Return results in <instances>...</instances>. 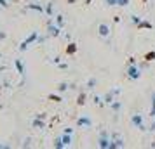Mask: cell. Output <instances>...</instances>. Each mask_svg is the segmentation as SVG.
Wrapping results in <instances>:
<instances>
[{
	"mask_svg": "<svg viewBox=\"0 0 155 149\" xmlns=\"http://www.w3.org/2000/svg\"><path fill=\"white\" fill-rule=\"evenodd\" d=\"M98 33H99V36H103V38L108 36V35H110V26L105 24V23H101V24L98 26Z\"/></svg>",
	"mask_w": 155,
	"mask_h": 149,
	"instance_id": "30bf717a",
	"label": "cell"
},
{
	"mask_svg": "<svg viewBox=\"0 0 155 149\" xmlns=\"http://www.w3.org/2000/svg\"><path fill=\"white\" fill-rule=\"evenodd\" d=\"M68 4H75V0H68Z\"/></svg>",
	"mask_w": 155,
	"mask_h": 149,
	"instance_id": "836d02e7",
	"label": "cell"
},
{
	"mask_svg": "<svg viewBox=\"0 0 155 149\" xmlns=\"http://www.w3.org/2000/svg\"><path fill=\"white\" fill-rule=\"evenodd\" d=\"M0 57H2V54H0Z\"/></svg>",
	"mask_w": 155,
	"mask_h": 149,
	"instance_id": "e575fe53",
	"label": "cell"
},
{
	"mask_svg": "<svg viewBox=\"0 0 155 149\" xmlns=\"http://www.w3.org/2000/svg\"><path fill=\"white\" fill-rule=\"evenodd\" d=\"M37 40H38V33H37V31H31V33H30V35L21 42V45H19V50H21V52H25V50L28 49V47H30L33 42H37Z\"/></svg>",
	"mask_w": 155,
	"mask_h": 149,
	"instance_id": "7a4b0ae2",
	"label": "cell"
},
{
	"mask_svg": "<svg viewBox=\"0 0 155 149\" xmlns=\"http://www.w3.org/2000/svg\"><path fill=\"white\" fill-rule=\"evenodd\" d=\"M117 5H120V7H126V5H129V0H119V2H117Z\"/></svg>",
	"mask_w": 155,
	"mask_h": 149,
	"instance_id": "cb8c5ba5",
	"label": "cell"
},
{
	"mask_svg": "<svg viewBox=\"0 0 155 149\" xmlns=\"http://www.w3.org/2000/svg\"><path fill=\"white\" fill-rule=\"evenodd\" d=\"M77 52V45L75 43H70L68 47H66V54H75Z\"/></svg>",
	"mask_w": 155,
	"mask_h": 149,
	"instance_id": "e0dca14e",
	"label": "cell"
},
{
	"mask_svg": "<svg viewBox=\"0 0 155 149\" xmlns=\"http://www.w3.org/2000/svg\"><path fill=\"white\" fill-rule=\"evenodd\" d=\"M64 90H68V83H66V82H61V83L58 85V92H64Z\"/></svg>",
	"mask_w": 155,
	"mask_h": 149,
	"instance_id": "ffe728a7",
	"label": "cell"
},
{
	"mask_svg": "<svg viewBox=\"0 0 155 149\" xmlns=\"http://www.w3.org/2000/svg\"><path fill=\"white\" fill-rule=\"evenodd\" d=\"M77 104H78V106H84V104H85V94H84V92H82L80 95H78V99H77Z\"/></svg>",
	"mask_w": 155,
	"mask_h": 149,
	"instance_id": "44dd1931",
	"label": "cell"
},
{
	"mask_svg": "<svg viewBox=\"0 0 155 149\" xmlns=\"http://www.w3.org/2000/svg\"><path fill=\"white\" fill-rule=\"evenodd\" d=\"M127 76L131 80H138L141 76V70L136 64H129V68H127Z\"/></svg>",
	"mask_w": 155,
	"mask_h": 149,
	"instance_id": "277c9868",
	"label": "cell"
},
{
	"mask_svg": "<svg viewBox=\"0 0 155 149\" xmlns=\"http://www.w3.org/2000/svg\"><path fill=\"white\" fill-rule=\"evenodd\" d=\"M77 125L82 128H91L92 127V120L89 118V116H80L77 120Z\"/></svg>",
	"mask_w": 155,
	"mask_h": 149,
	"instance_id": "9c48e42d",
	"label": "cell"
},
{
	"mask_svg": "<svg viewBox=\"0 0 155 149\" xmlns=\"http://www.w3.org/2000/svg\"><path fill=\"white\" fill-rule=\"evenodd\" d=\"M54 147H56V149H63V147H64V144H63V139H61V137L54 141Z\"/></svg>",
	"mask_w": 155,
	"mask_h": 149,
	"instance_id": "d6986e66",
	"label": "cell"
},
{
	"mask_svg": "<svg viewBox=\"0 0 155 149\" xmlns=\"http://www.w3.org/2000/svg\"><path fill=\"white\" fill-rule=\"evenodd\" d=\"M120 106H122V102H120V101H113L112 104H110V109H113V111H119Z\"/></svg>",
	"mask_w": 155,
	"mask_h": 149,
	"instance_id": "2e32d148",
	"label": "cell"
},
{
	"mask_svg": "<svg viewBox=\"0 0 155 149\" xmlns=\"http://www.w3.org/2000/svg\"><path fill=\"white\" fill-rule=\"evenodd\" d=\"M45 114L44 113H38V114H35V120L31 121V127L33 128H37V130H42V128H45Z\"/></svg>",
	"mask_w": 155,
	"mask_h": 149,
	"instance_id": "3957f363",
	"label": "cell"
},
{
	"mask_svg": "<svg viewBox=\"0 0 155 149\" xmlns=\"http://www.w3.org/2000/svg\"><path fill=\"white\" fill-rule=\"evenodd\" d=\"M131 17H133V23H134V24H138V23L141 21V17H140V16H131Z\"/></svg>",
	"mask_w": 155,
	"mask_h": 149,
	"instance_id": "83f0119b",
	"label": "cell"
},
{
	"mask_svg": "<svg viewBox=\"0 0 155 149\" xmlns=\"http://www.w3.org/2000/svg\"><path fill=\"white\" fill-rule=\"evenodd\" d=\"M150 116L155 118V92H153V95H152V109H150Z\"/></svg>",
	"mask_w": 155,
	"mask_h": 149,
	"instance_id": "ac0fdd59",
	"label": "cell"
},
{
	"mask_svg": "<svg viewBox=\"0 0 155 149\" xmlns=\"http://www.w3.org/2000/svg\"><path fill=\"white\" fill-rule=\"evenodd\" d=\"M26 9L28 11H35V12H40V14H45V7L38 2H31V4H26Z\"/></svg>",
	"mask_w": 155,
	"mask_h": 149,
	"instance_id": "ba28073f",
	"label": "cell"
},
{
	"mask_svg": "<svg viewBox=\"0 0 155 149\" xmlns=\"http://www.w3.org/2000/svg\"><path fill=\"white\" fill-rule=\"evenodd\" d=\"M68 68V64H64V63H59V70H66Z\"/></svg>",
	"mask_w": 155,
	"mask_h": 149,
	"instance_id": "4dcf8cb0",
	"label": "cell"
},
{
	"mask_svg": "<svg viewBox=\"0 0 155 149\" xmlns=\"http://www.w3.org/2000/svg\"><path fill=\"white\" fill-rule=\"evenodd\" d=\"M117 2H119V0H106V4H108L110 7H112V5H117Z\"/></svg>",
	"mask_w": 155,
	"mask_h": 149,
	"instance_id": "f1b7e54d",
	"label": "cell"
},
{
	"mask_svg": "<svg viewBox=\"0 0 155 149\" xmlns=\"http://www.w3.org/2000/svg\"><path fill=\"white\" fill-rule=\"evenodd\" d=\"M110 137H112V147H110V149H120V147H124V146H126V142L120 139L119 134H112Z\"/></svg>",
	"mask_w": 155,
	"mask_h": 149,
	"instance_id": "8992f818",
	"label": "cell"
},
{
	"mask_svg": "<svg viewBox=\"0 0 155 149\" xmlns=\"http://www.w3.org/2000/svg\"><path fill=\"white\" fill-rule=\"evenodd\" d=\"M49 99H51V101H54V102H61V101H63L61 97H59V95H54V94H51Z\"/></svg>",
	"mask_w": 155,
	"mask_h": 149,
	"instance_id": "603a6c76",
	"label": "cell"
},
{
	"mask_svg": "<svg viewBox=\"0 0 155 149\" xmlns=\"http://www.w3.org/2000/svg\"><path fill=\"white\" fill-rule=\"evenodd\" d=\"M98 146L101 149H110V147H112V137H110V134H108L106 130H103V132L99 134Z\"/></svg>",
	"mask_w": 155,
	"mask_h": 149,
	"instance_id": "6da1fadb",
	"label": "cell"
},
{
	"mask_svg": "<svg viewBox=\"0 0 155 149\" xmlns=\"http://www.w3.org/2000/svg\"><path fill=\"white\" fill-rule=\"evenodd\" d=\"M5 36H7V35H5L4 31H0V40H5Z\"/></svg>",
	"mask_w": 155,
	"mask_h": 149,
	"instance_id": "1f68e13d",
	"label": "cell"
},
{
	"mask_svg": "<svg viewBox=\"0 0 155 149\" xmlns=\"http://www.w3.org/2000/svg\"><path fill=\"white\" fill-rule=\"evenodd\" d=\"M14 66H16V70H18V73H19L21 76H25V66H23V61H21V59H16V61H14Z\"/></svg>",
	"mask_w": 155,
	"mask_h": 149,
	"instance_id": "8fae6325",
	"label": "cell"
},
{
	"mask_svg": "<svg viewBox=\"0 0 155 149\" xmlns=\"http://www.w3.org/2000/svg\"><path fill=\"white\" fill-rule=\"evenodd\" d=\"M0 7H2V9L9 7V2H7V0H0Z\"/></svg>",
	"mask_w": 155,
	"mask_h": 149,
	"instance_id": "484cf974",
	"label": "cell"
},
{
	"mask_svg": "<svg viewBox=\"0 0 155 149\" xmlns=\"http://www.w3.org/2000/svg\"><path fill=\"white\" fill-rule=\"evenodd\" d=\"M131 123H133L134 127H138L140 130H147V127L143 125V116L141 114H133L131 116Z\"/></svg>",
	"mask_w": 155,
	"mask_h": 149,
	"instance_id": "52a82bcc",
	"label": "cell"
},
{
	"mask_svg": "<svg viewBox=\"0 0 155 149\" xmlns=\"http://www.w3.org/2000/svg\"><path fill=\"white\" fill-rule=\"evenodd\" d=\"M47 35H49V36H54V38H58V36L61 35V28L58 26L56 23L49 21V24H47Z\"/></svg>",
	"mask_w": 155,
	"mask_h": 149,
	"instance_id": "5b68a950",
	"label": "cell"
},
{
	"mask_svg": "<svg viewBox=\"0 0 155 149\" xmlns=\"http://www.w3.org/2000/svg\"><path fill=\"white\" fill-rule=\"evenodd\" d=\"M61 139H63L64 147H70V146H71V134H63V135H61Z\"/></svg>",
	"mask_w": 155,
	"mask_h": 149,
	"instance_id": "7c38bea8",
	"label": "cell"
},
{
	"mask_svg": "<svg viewBox=\"0 0 155 149\" xmlns=\"http://www.w3.org/2000/svg\"><path fill=\"white\" fill-rule=\"evenodd\" d=\"M52 7H54V2H47L45 4V16H52Z\"/></svg>",
	"mask_w": 155,
	"mask_h": 149,
	"instance_id": "9a60e30c",
	"label": "cell"
},
{
	"mask_svg": "<svg viewBox=\"0 0 155 149\" xmlns=\"http://www.w3.org/2000/svg\"><path fill=\"white\" fill-rule=\"evenodd\" d=\"M94 104H103V97H99V95H94Z\"/></svg>",
	"mask_w": 155,
	"mask_h": 149,
	"instance_id": "d4e9b609",
	"label": "cell"
},
{
	"mask_svg": "<svg viewBox=\"0 0 155 149\" xmlns=\"http://www.w3.org/2000/svg\"><path fill=\"white\" fill-rule=\"evenodd\" d=\"M150 130H152V132H155V123H152V127H150Z\"/></svg>",
	"mask_w": 155,
	"mask_h": 149,
	"instance_id": "d6a6232c",
	"label": "cell"
},
{
	"mask_svg": "<svg viewBox=\"0 0 155 149\" xmlns=\"http://www.w3.org/2000/svg\"><path fill=\"white\" fill-rule=\"evenodd\" d=\"M98 82H96V78H89V82H87V88H94V85H96Z\"/></svg>",
	"mask_w": 155,
	"mask_h": 149,
	"instance_id": "7402d4cb",
	"label": "cell"
},
{
	"mask_svg": "<svg viewBox=\"0 0 155 149\" xmlns=\"http://www.w3.org/2000/svg\"><path fill=\"white\" fill-rule=\"evenodd\" d=\"M155 59V52H150V54H147V61H153Z\"/></svg>",
	"mask_w": 155,
	"mask_h": 149,
	"instance_id": "4316f807",
	"label": "cell"
},
{
	"mask_svg": "<svg viewBox=\"0 0 155 149\" xmlns=\"http://www.w3.org/2000/svg\"><path fill=\"white\" fill-rule=\"evenodd\" d=\"M54 23H56V24L59 26V28H63V26H64V16L58 14L56 17H54Z\"/></svg>",
	"mask_w": 155,
	"mask_h": 149,
	"instance_id": "5bb4252c",
	"label": "cell"
},
{
	"mask_svg": "<svg viewBox=\"0 0 155 149\" xmlns=\"http://www.w3.org/2000/svg\"><path fill=\"white\" fill-rule=\"evenodd\" d=\"M63 134H73V128L66 127V128H64V132H63Z\"/></svg>",
	"mask_w": 155,
	"mask_h": 149,
	"instance_id": "f546056e",
	"label": "cell"
},
{
	"mask_svg": "<svg viewBox=\"0 0 155 149\" xmlns=\"http://www.w3.org/2000/svg\"><path fill=\"white\" fill-rule=\"evenodd\" d=\"M138 28H141V29H152L153 26H152V23H148V21H143V19H141V21L138 23Z\"/></svg>",
	"mask_w": 155,
	"mask_h": 149,
	"instance_id": "4fadbf2b",
	"label": "cell"
}]
</instances>
